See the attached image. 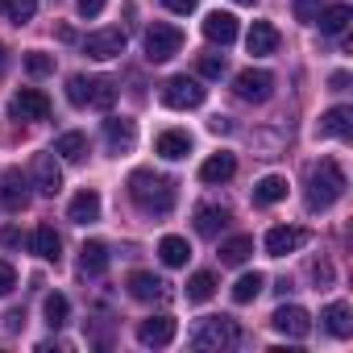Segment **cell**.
<instances>
[{
    "label": "cell",
    "instance_id": "cell-14",
    "mask_svg": "<svg viewBox=\"0 0 353 353\" xmlns=\"http://www.w3.org/2000/svg\"><path fill=\"white\" fill-rule=\"evenodd\" d=\"M104 141H108L112 154H129L133 141H137V121H129V117H108V121H104Z\"/></svg>",
    "mask_w": 353,
    "mask_h": 353
},
{
    "label": "cell",
    "instance_id": "cell-3",
    "mask_svg": "<svg viewBox=\"0 0 353 353\" xmlns=\"http://www.w3.org/2000/svg\"><path fill=\"white\" fill-rule=\"evenodd\" d=\"M67 100L75 108H112L117 104V83L104 75H71L67 79Z\"/></svg>",
    "mask_w": 353,
    "mask_h": 353
},
{
    "label": "cell",
    "instance_id": "cell-15",
    "mask_svg": "<svg viewBox=\"0 0 353 353\" xmlns=\"http://www.w3.org/2000/svg\"><path fill=\"white\" fill-rule=\"evenodd\" d=\"M270 324H274L283 336H307V332H312V316H307L303 307H295V303H283V307L270 316Z\"/></svg>",
    "mask_w": 353,
    "mask_h": 353
},
{
    "label": "cell",
    "instance_id": "cell-41",
    "mask_svg": "<svg viewBox=\"0 0 353 353\" xmlns=\"http://www.w3.org/2000/svg\"><path fill=\"white\" fill-rule=\"evenodd\" d=\"M162 5H166L170 13H183V17H188V13H196V5H200V0H162Z\"/></svg>",
    "mask_w": 353,
    "mask_h": 353
},
{
    "label": "cell",
    "instance_id": "cell-21",
    "mask_svg": "<svg viewBox=\"0 0 353 353\" xmlns=\"http://www.w3.org/2000/svg\"><path fill=\"white\" fill-rule=\"evenodd\" d=\"M279 30L270 26V21H254L250 26V34H245V46H250V54H274L279 50Z\"/></svg>",
    "mask_w": 353,
    "mask_h": 353
},
{
    "label": "cell",
    "instance_id": "cell-44",
    "mask_svg": "<svg viewBox=\"0 0 353 353\" xmlns=\"http://www.w3.org/2000/svg\"><path fill=\"white\" fill-rule=\"evenodd\" d=\"M328 88H332V92H345V88H349V75H345V71H336V75L328 79Z\"/></svg>",
    "mask_w": 353,
    "mask_h": 353
},
{
    "label": "cell",
    "instance_id": "cell-42",
    "mask_svg": "<svg viewBox=\"0 0 353 353\" xmlns=\"http://www.w3.org/2000/svg\"><path fill=\"white\" fill-rule=\"evenodd\" d=\"M21 328H26V312H17V307H13V312L5 316V332H21Z\"/></svg>",
    "mask_w": 353,
    "mask_h": 353
},
{
    "label": "cell",
    "instance_id": "cell-33",
    "mask_svg": "<svg viewBox=\"0 0 353 353\" xmlns=\"http://www.w3.org/2000/svg\"><path fill=\"white\" fill-rule=\"evenodd\" d=\"M212 295H216V274L200 270V274L188 279V303H204V299H212Z\"/></svg>",
    "mask_w": 353,
    "mask_h": 353
},
{
    "label": "cell",
    "instance_id": "cell-9",
    "mask_svg": "<svg viewBox=\"0 0 353 353\" xmlns=\"http://www.w3.org/2000/svg\"><path fill=\"white\" fill-rule=\"evenodd\" d=\"M174 332H179V324H174V316H150L137 324V341L145 349H166L174 341Z\"/></svg>",
    "mask_w": 353,
    "mask_h": 353
},
{
    "label": "cell",
    "instance_id": "cell-22",
    "mask_svg": "<svg viewBox=\"0 0 353 353\" xmlns=\"http://www.w3.org/2000/svg\"><path fill=\"white\" fill-rule=\"evenodd\" d=\"M233 174H237V158H233V154H225V150H221V154H212V158L200 166V179H204V183H229Z\"/></svg>",
    "mask_w": 353,
    "mask_h": 353
},
{
    "label": "cell",
    "instance_id": "cell-29",
    "mask_svg": "<svg viewBox=\"0 0 353 353\" xmlns=\"http://www.w3.org/2000/svg\"><path fill=\"white\" fill-rule=\"evenodd\" d=\"M158 258H162L166 266H188L192 245H188L183 237H162V241H158Z\"/></svg>",
    "mask_w": 353,
    "mask_h": 353
},
{
    "label": "cell",
    "instance_id": "cell-30",
    "mask_svg": "<svg viewBox=\"0 0 353 353\" xmlns=\"http://www.w3.org/2000/svg\"><path fill=\"white\" fill-rule=\"evenodd\" d=\"M250 254H254V237H229V241H221V262L225 266H241Z\"/></svg>",
    "mask_w": 353,
    "mask_h": 353
},
{
    "label": "cell",
    "instance_id": "cell-4",
    "mask_svg": "<svg viewBox=\"0 0 353 353\" xmlns=\"http://www.w3.org/2000/svg\"><path fill=\"white\" fill-rule=\"evenodd\" d=\"M183 50V30L179 26H166V21H154L145 30V59L150 63H166Z\"/></svg>",
    "mask_w": 353,
    "mask_h": 353
},
{
    "label": "cell",
    "instance_id": "cell-25",
    "mask_svg": "<svg viewBox=\"0 0 353 353\" xmlns=\"http://www.w3.org/2000/svg\"><path fill=\"white\" fill-rule=\"evenodd\" d=\"M349 17H353V9L349 5H328V9H320L316 13V21L312 26H320V34H345V26H349Z\"/></svg>",
    "mask_w": 353,
    "mask_h": 353
},
{
    "label": "cell",
    "instance_id": "cell-46",
    "mask_svg": "<svg viewBox=\"0 0 353 353\" xmlns=\"http://www.w3.org/2000/svg\"><path fill=\"white\" fill-rule=\"evenodd\" d=\"M5 67H9V46L0 42V75H5Z\"/></svg>",
    "mask_w": 353,
    "mask_h": 353
},
{
    "label": "cell",
    "instance_id": "cell-48",
    "mask_svg": "<svg viewBox=\"0 0 353 353\" xmlns=\"http://www.w3.org/2000/svg\"><path fill=\"white\" fill-rule=\"evenodd\" d=\"M237 5H258V0H237Z\"/></svg>",
    "mask_w": 353,
    "mask_h": 353
},
{
    "label": "cell",
    "instance_id": "cell-36",
    "mask_svg": "<svg viewBox=\"0 0 353 353\" xmlns=\"http://www.w3.org/2000/svg\"><path fill=\"white\" fill-rule=\"evenodd\" d=\"M26 71L42 79V75H50V71H54V59H50V54H42V50H30V54H26Z\"/></svg>",
    "mask_w": 353,
    "mask_h": 353
},
{
    "label": "cell",
    "instance_id": "cell-27",
    "mask_svg": "<svg viewBox=\"0 0 353 353\" xmlns=\"http://www.w3.org/2000/svg\"><path fill=\"white\" fill-rule=\"evenodd\" d=\"M320 320H324V328L332 332V336H349L353 332V316H349V303H328L324 312H320Z\"/></svg>",
    "mask_w": 353,
    "mask_h": 353
},
{
    "label": "cell",
    "instance_id": "cell-20",
    "mask_svg": "<svg viewBox=\"0 0 353 353\" xmlns=\"http://www.w3.org/2000/svg\"><path fill=\"white\" fill-rule=\"evenodd\" d=\"M129 295H133L137 303H154V299L166 295V283H162L158 274H150V270H133V274H129Z\"/></svg>",
    "mask_w": 353,
    "mask_h": 353
},
{
    "label": "cell",
    "instance_id": "cell-40",
    "mask_svg": "<svg viewBox=\"0 0 353 353\" xmlns=\"http://www.w3.org/2000/svg\"><path fill=\"white\" fill-rule=\"evenodd\" d=\"M17 287V270H13V262H0V295H9Z\"/></svg>",
    "mask_w": 353,
    "mask_h": 353
},
{
    "label": "cell",
    "instance_id": "cell-12",
    "mask_svg": "<svg viewBox=\"0 0 353 353\" xmlns=\"http://www.w3.org/2000/svg\"><path fill=\"white\" fill-rule=\"evenodd\" d=\"M83 54L88 59H117V54H125V34L121 30H96L83 38Z\"/></svg>",
    "mask_w": 353,
    "mask_h": 353
},
{
    "label": "cell",
    "instance_id": "cell-16",
    "mask_svg": "<svg viewBox=\"0 0 353 353\" xmlns=\"http://www.w3.org/2000/svg\"><path fill=\"white\" fill-rule=\"evenodd\" d=\"M204 38L208 42H216V46H233L237 42V17L233 13H208L204 17Z\"/></svg>",
    "mask_w": 353,
    "mask_h": 353
},
{
    "label": "cell",
    "instance_id": "cell-18",
    "mask_svg": "<svg viewBox=\"0 0 353 353\" xmlns=\"http://www.w3.org/2000/svg\"><path fill=\"white\" fill-rule=\"evenodd\" d=\"M320 137H341V141H349V137H353V108H345V104L328 108V112L320 117Z\"/></svg>",
    "mask_w": 353,
    "mask_h": 353
},
{
    "label": "cell",
    "instance_id": "cell-10",
    "mask_svg": "<svg viewBox=\"0 0 353 353\" xmlns=\"http://www.w3.org/2000/svg\"><path fill=\"white\" fill-rule=\"evenodd\" d=\"M303 245H307V229L274 225V229L266 233V254H270V258H287V254H295V250H303Z\"/></svg>",
    "mask_w": 353,
    "mask_h": 353
},
{
    "label": "cell",
    "instance_id": "cell-2",
    "mask_svg": "<svg viewBox=\"0 0 353 353\" xmlns=\"http://www.w3.org/2000/svg\"><path fill=\"white\" fill-rule=\"evenodd\" d=\"M345 188H349V179H345L341 162H336V158H320V162L307 170V208H312V212L332 208V204L345 196Z\"/></svg>",
    "mask_w": 353,
    "mask_h": 353
},
{
    "label": "cell",
    "instance_id": "cell-11",
    "mask_svg": "<svg viewBox=\"0 0 353 353\" xmlns=\"http://www.w3.org/2000/svg\"><path fill=\"white\" fill-rule=\"evenodd\" d=\"M0 204L9 212H26L30 208V179L21 170H5V179H0Z\"/></svg>",
    "mask_w": 353,
    "mask_h": 353
},
{
    "label": "cell",
    "instance_id": "cell-26",
    "mask_svg": "<svg viewBox=\"0 0 353 353\" xmlns=\"http://www.w3.org/2000/svg\"><path fill=\"white\" fill-rule=\"evenodd\" d=\"M79 270L83 274H104L108 270V245L104 241H83V250H79Z\"/></svg>",
    "mask_w": 353,
    "mask_h": 353
},
{
    "label": "cell",
    "instance_id": "cell-1",
    "mask_svg": "<svg viewBox=\"0 0 353 353\" xmlns=\"http://www.w3.org/2000/svg\"><path fill=\"white\" fill-rule=\"evenodd\" d=\"M129 200L145 216H166L174 208V183L166 174H154V170H133L129 174Z\"/></svg>",
    "mask_w": 353,
    "mask_h": 353
},
{
    "label": "cell",
    "instance_id": "cell-13",
    "mask_svg": "<svg viewBox=\"0 0 353 353\" xmlns=\"http://www.w3.org/2000/svg\"><path fill=\"white\" fill-rule=\"evenodd\" d=\"M34 188H38L42 196H59V192H63V170H59V162H54V150L34 158Z\"/></svg>",
    "mask_w": 353,
    "mask_h": 353
},
{
    "label": "cell",
    "instance_id": "cell-35",
    "mask_svg": "<svg viewBox=\"0 0 353 353\" xmlns=\"http://www.w3.org/2000/svg\"><path fill=\"white\" fill-rule=\"evenodd\" d=\"M34 13H38V0H9V17H13V26H30Z\"/></svg>",
    "mask_w": 353,
    "mask_h": 353
},
{
    "label": "cell",
    "instance_id": "cell-7",
    "mask_svg": "<svg viewBox=\"0 0 353 353\" xmlns=\"http://www.w3.org/2000/svg\"><path fill=\"white\" fill-rule=\"evenodd\" d=\"M233 92H237V100H245V104H262V100H270V92H274V75L262 71V67H245V71L233 79Z\"/></svg>",
    "mask_w": 353,
    "mask_h": 353
},
{
    "label": "cell",
    "instance_id": "cell-23",
    "mask_svg": "<svg viewBox=\"0 0 353 353\" xmlns=\"http://www.w3.org/2000/svg\"><path fill=\"white\" fill-rule=\"evenodd\" d=\"M30 245H34V254H38L42 262H59V258H63V237L54 233V225H38Z\"/></svg>",
    "mask_w": 353,
    "mask_h": 353
},
{
    "label": "cell",
    "instance_id": "cell-8",
    "mask_svg": "<svg viewBox=\"0 0 353 353\" xmlns=\"http://www.w3.org/2000/svg\"><path fill=\"white\" fill-rule=\"evenodd\" d=\"M9 112L17 121H46L50 117V96L38 92V88H21L13 100H9Z\"/></svg>",
    "mask_w": 353,
    "mask_h": 353
},
{
    "label": "cell",
    "instance_id": "cell-32",
    "mask_svg": "<svg viewBox=\"0 0 353 353\" xmlns=\"http://www.w3.org/2000/svg\"><path fill=\"white\" fill-rule=\"evenodd\" d=\"M54 154H63L67 162H83V158H88V137H83V133H63V137L54 141Z\"/></svg>",
    "mask_w": 353,
    "mask_h": 353
},
{
    "label": "cell",
    "instance_id": "cell-5",
    "mask_svg": "<svg viewBox=\"0 0 353 353\" xmlns=\"http://www.w3.org/2000/svg\"><path fill=\"white\" fill-rule=\"evenodd\" d=\"M237 341H241V328H237L229 316H208V320L196 328V336H192L196 349H233Z\"/></svg>",
    "mask_w": 353,
    "mask_h": 353
},
{
    "label": "cell",
    "instance_id": "cell-39",
    "mask_svg": "<svg viewBox=\"0 0 353 353\" xmlns=\"http://www.w3.org/2000/svg\"><path fill=\"white\" fill-rule=\"evenodd\" d=\"M104 5H108V0H75V13L88 21V17H100V13H104Z\"/></svg>",
    "mask_w": 353,
    "mask_h": 353
},
{
    "label": "cell",
    "instance_id": "cell-43",
    "mask_svg": "<svg viewBox=\"0 0 353 353\" xmlns=\"http://www.w3.org/2000/svg\"><path fill=\"white\" fill-rule=\"evenodd\" d=\"M312 274H316V283H328V279H332V266H328V262H316Z\"/></svg>",
    "mask_w": 353,
    "mask_h": 353
},
{
    "label": "cell",
    "instance_id": "cell-28",
    "mask_svg": "<svg viewBox=\"0 0 353 353\" xmlns=\"http://www.w3.org/2000/svg\"><path fill=\"white\" fill-rule=\"evenodd\" d=\"M279 200H287V179L283 174H262L254 183V204H279Z\"/></svg>",
    "mask_w": 353,
    "mask_h": 353
},
{
    "label": "cell",
    "instance_id": "cell-31",
    "mask_svg": "<svg viewBox=\"0 0 353 353\" xmlns=\"http://www.w3.org/2000/svg\"><path fill=\"white\" fill-rule=\"evenodd\" d=\"M42 316H46V324H50V328H63V324H67V316H71V303H67V295L50 291V295L42 299Z\"/></svg>",
    "mask_w": 353,
    "mask_h": 353
},
{
    "label": "cell",
    "instance_id": "cell-34",
    "mask_svg": "<svg viewBox=\"0 0 353 353\" xmlns=\"http://www.w3.org/2000/svg\"><path fill=\"white\" fill-rule=\"evenodd\" d=\"M262 287H266V274H258V270H254V274H241V279L233 283V299H237V303H254V299L262 295Z\"/></svg>",
    "mask_w": 353,
    "mask_h": 353
},
{
    "label": "cell",
    "instance_id": "cell-17",
    "mask_svg": "<svg viewBox=\"0 0 353 353\" xmlns=\"http://www.w3.org/2000/svg\"><path fill=\"white\" fill-rule=\"evenodd\" d=\"M192 133H183V129H166V133H158V141H154V150L166 158V162H179V158H188L192 154Z\"/></svg>",
    "mask_w": 353,
    "mask_h": 353
},
{
    "label": "cell",
    "instance_id": "cell-19",
    "mask_svg": "<svg viewBox=\"0 0 353 353\" xmlns=\"http://www.w3.org/2000/svg\"><path fill=\"white\" fill-rule=\"evenodd\" d=\"M67 221L71 225H96L100 221V196L92 188H83L71 204H67Z\"/></svg>",
    "mask_w": 353,
    "mask_h": 353
},
{
    "label": "cell",
    "instance_id": "cell-45",
    "mask_svg": "<svg viewBox=\"0 0 353 353\" xmlns=\"http://www.w3.org/2000/svg\"><path fill=\"white\" fill-rule=\"evenodd\" d=\"M208 129H212V133H229V121H225V117H216V121H208Z\"/></svg>",
    "mask_w": 353,
    "mask_h": 353
},
{
    "label": "cell",
    "instance_id": "cell-38",
    "mask_svg": "<svg viewBox=\"0 0 353 353\" xmlns=\"http://www.w3.org/2000/svg\"><path fill=\"white\" fill-rule=\"evenodd\" d=\"M291 9H295V17H299L303 26H312V21H316V13L324 9V0H295Z\"/></svg>",
    "mask_w": 353,
    "mask_h": 353
},
{
    "label": "cell",
    "instance_id": "cell-37",
    "mask_svg": "<svg viewBox=\"0 0 353 353\" xmlns=\"http://www.w3.org/2000/svg\"><path fill=\"white\" fill-rule=\"evenodd\" d=\"M200 75L204 79H221L225 75V54H200Z\"/></svg>",
    "mask_w": 353,
    "mask_h": 353
},
{
    "label": "cell",
    "instance_id": "cell-6",
    "mask_svg": "<svg viewBox=\"0 0 353 353\" xmlns=\"http://www.w3.org/2000/svg\"><path fill=\"white\" fill-rule=\"evenodd\" d=\"M204 96H208V88H204L200 79H192V75H174V79H166V88H162V104H166V108H179V112L200 108Z\"/></svg>",
    "mask_w": 353,
    "mask_h": 353
},
{
    "label": "cell",
    "instance_id": "cell-24",
    "mask_svg": "<svg viewBox=\"0 0 353 353\" xmlns=\"http://www.w3.org/2000/svg\"><path fill=\"white\" fill-rule=\"evenodd\" d=\"M229 221H233V216H229V208H216V204L196 208V233H200V237H216Z\"/></svg>",
    "mask_w": 353,
    "mask_h": 353
},
{
    "label": "cell",
    "instance_id": "cell-47",
    "mask_svg": "<svg viewBox=\"0 0 353 353\" xmlns=\"http://www.w3.org/2000/svg\"><path fill=\"white\" fill-rule=\"evenodd\" d=\"M0 13H9V0H0Z\"/></svg>",
    "mask_w": 353,
    "mask_h": 353
}]
</instances>
